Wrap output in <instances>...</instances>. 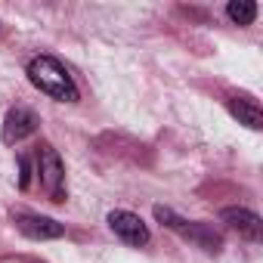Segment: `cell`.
I'll use <instances>...</instances> for the list:
<instances>
[{"label": "cell", "mask_w": 263, "mask_h": 263, "mask_svg": "<svg viewBox=\"0 0 263 263\" xmlns=\"http://www.w3.org/2000/svg\"><path fill=\"white\" fill-rule=\"evenodd\" d=\"M155 220H161L167 229H174L180 238H186V241H192V245H198V248H204L208 254H220V248H223V238H220V232H214L208 223H192V220H183L180 214H174L171 208H155Z\"/></svg>", "instance_id": "7a4b0ae2"}, {"label": "cell", "mask_w": 263, "mask_h": 263, "mask_svg": "<svg viewBox=\"0 0 263 263\" xmlns=\"http://www.w3.org/2000/svg\"><path fill=\"white\" fill-rule=\"evenodd\" d=\"M226 105H229V115L238 118V124H245V127H251V130H260V127H263V115H260V105H257L254 99H248V96H232Z\"/></svg>", "instance_id": "ba28073f"}, {"label": "cell", "mask_w": 263, "mask_h": 263, "mask_svg": "<svg viewBox=\"0 0 263 263\" xmlns=\"http://www.w3.org/2000/svg\"><path fill=\"white\" fill-rule=\"evenodd\" d=\"M37 177H41V186L50 195V201L62 204L68 198V189H65V164H62L59 152L53 146H47V143L37 152Z\"/></svg>", "instance_id": "3957f363"}, {"label": "cell", "mask_w": 263, "mask_h": 263, "mask_svg": "<svg viewBox=\"0 0 263 263\" xmlns=\"http://www.w3.org/2000/svg\"><path fill=\"white\" fill-rule=\"evenodd\" d=\"M16 226L22 235L34 238V241H47V238H62L65 235V226L50 220V217H41V214H19L16 217Z\"/></svg>", "instance_id": "52a82bcc"}, {"label": "cell", "mask_w": 263, "mask_h": 263, "mask_svg": "<svg viewBox=\"0 0 263 263\" xmlns=\"http://www.w3.org/2000/svg\"><path fill=\"white\" fill-rule=\"evenodd\" d=\"M108 226H111V232H115L121 241L134 245V248L149 245V226H146L137 214H130V211H111V214H108Z\"/></svg>", "instance_id": "277c9868"}, {"label": "cell", "mask_w": 263, "mask_h": 263, "mask_svg": "<svg viewBox=\"0 0 263 263\" xmlns=\"http://www.w3.org/2000/svg\"><path fill=\"white\" fill-rule=\"evenodd\" d=\"M226 16L235 25H251L257 19V4H251V0H232V4L226 7Z\"/></svg>", "instance_id": "9c48e42d"}, {"label": "cell", "mask_w": 263, "mask_h": 263, "mask_svg": "<svg viewBox=\"0 0 263 263\" xmlns=\"http://www.w3.org/2000/svg\"><path fill=\"white\" fill-rule=\"evenodd\" d=\"M220 220H223L232 232H238L241 238H248V241H260V238H263V223H260V217H257L254 211H248V208H223V211H220Z\"/></svg>", "instance_id": "8992f818"}, {"label": "cell", "mask_w": 263, "mask_h": 263, "mask_svg": "<svg viewBox=\"0 0 263 263\" xmlns=\"http://www.w3.org/2000/svg\"><path fill=\"white\" fill-rule=\"evenodd\" d=\"M34 130H37V115L31 108H25V105H16L4 118V143L7 146H16L25 137H31Z\"/></svg>", "instance_id": "5b68a950"}, {"label": "cell", "mask_w": 263, "mask_h": 263, "mask_svg": "<svg viewBox=\"0 0 263 263\" xmlns=\"http://www.w3.org/2000/svg\"><path fill=\"white\" fill-rule=\"evenodd\" d=\"M28 81L56 102H78V84L68 68L53 56H34L28 62Z\"/></svg>", "instance_id": "6da1fadb"}, {"label": "cell", "mask_w": 263, "mask_h": 263, "mask_svg": "<svg viewBox=\"0 0 263 263\" xmlns=\"http://www.w3.org/2000/svg\"><path fill=\"white\" fill-rule=\"evenodd\" d=\"M19 167H22V174H19V186H22V189H28V177H31V158H19Z\"/></svg>", "instance_id": "30bf717a"}]
</instances>
